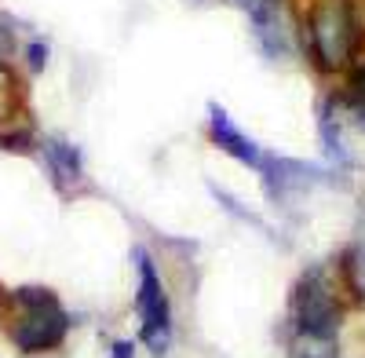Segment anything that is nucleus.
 I'll return each mask as SVG.
<instances>
[{"label":"nucleus","instance_id":"f257e3e1","mask_svg":"<svg viewBox=\"0 0 365 358\" xmlns=\"http://www.w3.org/2000/svg\"><path fill=\"white\" fill-rule=\"evenodd\" d=\"M285 358H340V304L325 271H307L292 285L285 314Z\"/></svg>","mask_w":365,"mask_h":358},{"label":"nucleus","instance_id":"f03ea898","mask_svg":"<svg viewBox=\"0 0 365 358\" xmlns=\"http://www.w3.org/2000/svg\"><path fill=\"white\" fill-rule=\"evenodd\" d=\"M365 44V0H311L303 15V48L318 70H347Z\"/></svg>","mask_w":365,"mask_h":358},{"label":"nucleus","instance_id":"7ed1b4c3","mask_svg":"<svg viewBox=\"0 0 365 358\" xmlns=\"http://www.w3.org/2000/svg\"><path fill=\"white\" fill-rule=\"evenodd\" d=\"M11 304V344L22 354L55 351L70 333V311L44 285H22L8 292Z\"/></svg>","mask_w":365,"mask_h":358},{"label":"nucleus","instance_id":"20e7f679","mask_svg":"<svg viewBox=\"0 0 365 358\" xmlns=\"http://www.w3.org/2000/svg\"><path fill=\"white\" fill-rule=\"evenodd\" d=\"M132 260H135V314H139V337H143V344L154 351V354H165L168 344H172V300H168L165 278H161V271H158L154 256H150L143 245L132 249Z\"/></svg>","mask_w":365,"mask_h":358},{"label":"nucleus","instance_id":"39448f33","mask_svg":"<svg viewBox=\"0 0 365 358\" xmlns=\"http://www.w3.org/2000/svg\"><path fill=\"white\" fill-rule=\"evenodd\" d=\"M208 139L216 143L223 154H230L237 165H245V168H252V172H263L267 161H270V154L263 150V146L241 132V128L234 125V117H230L223 106H216V103L208 106Z\"/></svg>","mask_w":365,"mask_h":358},{"label":"nucleus","instance_id":"423d86ee","mask_svg":"<svg viewBox=\"0 0 365 358\" xmlns=\"http://www.w3.org/2000/svg\"><path fill=\"white\" fill-rule=\"evenodd\" d=\"M41 146H44V161H48L55 187L63 194L77 190V183H84V165H81L77 146H70L66 139H44Z\"/></svg>","mask_w":365,"mask_h":358},{"label":"nucleus","instance_id":"0eeeda50","mask_svg":"<svg viewBox=\"0 0 365 358\" xmlns=\"http://www.w3.org/2000/svg\"><path fill=\"white\" fill-rule=\"evenodd\" d=\"M344 96H351L354 103H365V63H358L351 70V81H347V92Z\"/></svg>","mask_w":365,"mask_h":358},{"label":"nucleus","instance_id":"6e6552de","mask_svg":"<svg viewBox=\"0 0 365 358\" xmlns=\"http://www.w3.org/2000/svg\"><path fill=\"white\" fill-rule=\"evenodd\" d=\"M132 354H135L132 340H117V344H113V358H132Z\"/></svg>","mask_w":365,"mask_h":358},{"label":"nucleus","instance_id":"1a4fd4ad","mask_svg":"<svg viewBox=\"0 0 365 358\" xmlns=\"http://www.w3.org/2000/svg\"><path fill=\"white\" fill-rule=\"evenodd\" d=\"M234 4H241V8H245V11H252L256 4H263V0H234Z\"/></svg>","mask_w":365,"mask_h":358}]
</instances>
